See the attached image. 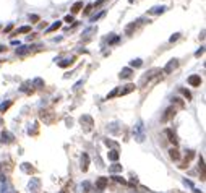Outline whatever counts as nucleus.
Instances as JSON below:
<instances>
[{
	"instance_id": "21",
	"label": "nucleus",
	"mask_w": 206,
	"mask_h": 193,
	"mask_svg": "<svg viewBox=\"0 0 206 193\" xmlns=\"http://www.w3.org/2000/svg\"><path fill=\"white\" fill-rule=\"evenodd\" d=\"M109 172H111V174H119V172H122V164H112L111 167H109Z\"/></svg>"
},
{
	"instance_id": "19",
	"label": "nucleus",
	"mask_w": 206,
	"mask_h": 193,
	"mask_svg": "<svg viewBox=\"0 0 206 193\" xmlns=\"http://www.w3.org/2000/svg\"><path fill=\"white\" fill-rule=\"evenodd\" d=\"M21 170L31 175V174H33V172H34V167H33V165H31V164H28V162H23V164H21Z\"/></svg>"
},
{
	"instance_id": "37",
	"label": "nucleus",
	"mask_w": 206,
	"mask_h": 193,
	"mask_svg": "<svg viewBox=\"0 0 206 193\" xmlns=\"http://www.w3.org/2000/svg\"><path fill=\"white\" fill-rule=\"evenodd\" d=\"M106 2H107V0H98L96 3H92V8H99V7H102Z\"/></svg>"
},
{
	"instance_id": "32",
	"label": "nucleus",
	"mask_w": 206,
	"mask_h": 193,
	"mask_svg": "<svg viewBox=\"0 0 206 193\" xmlns=\"http://www.w3.org/2000/svg\"><path fill=\"white\" fill-rule=\"evenodd\" d=\"M29 31H31L29 26H21V28H18V29L15 31V34H18V33H29Z\"/></svg>"
},
{
	"instance_id": "9",
	"label": "nucleus",
	"mask_w": 206,
	"mask_h": 193,
	"mask_svg": "<svg viewBox=\"0 0 206 193\" xmlns=\"http://www.w3.org/2000/svg\"><path fill=\"white\" fill-rule=\"evenodd\" d=\"M73 62H75V57H70V58H63V60L57 62V65H59V67H62V68H67V67H70Z\"/></svg>"
},
{
	"instance_id": "7",
	"label": "nucleus",
	"mask_w": 206,
	"mask_h": 193,
	"mask_svg": "<svg viewBox=\"0 0 206 193\" xmlns=\"http://www.w3.org/2000/svg\"><path fill=\"white\" fill-rule=\"evenodd\" d=\"M88 167H89V156L86 153H83V154H81V170L86 172Z\"/></svg>"
},
{
	"instance_id": "30",
	"label": "nucleus",
	"mask_w": 206,
	"mask_h": 193,
	"mask_svg": "<svg viewBox=\"0 0 206 193\" xmlns=\"http://www.w3.org/2000/svg\"><path fill=\"white\" fill-rule=\"evenodd\" d=\"M89 188H91V184H89V182H83V184H81V192L83 193H88Z\"/></svg>"
},
{
	"instance_id": "6",
	"label": "nucleus",
	"mask_w": 206,
	"mask_h": 193,
	"mask_svg": "<svg viewBox=\"0 0 206 193\" xmlns=\"http://www.w3.org/2000/svg\"><path fill=\"white\" fill-rule=\"evenodd\" d=\"M28 187H29V192L36 193V192L41 188V180H39V178H36V177H33V178L29 180V185H28Z\"/></svg>"
},
{
	"instance_id": "25",
	"label": "nucleus",
	"mask_w": 206,
	"mask_h": 193,
	"mask_svg": "<svg viewBox=\"0 0 206 193\" xmlns=\"http://www.w3.org/2000/svg\"><path fill=\"white\" fill-rule=\"evenodd\" d=\"M60 26H62V21H55V23H52V25L47 28V31H49V33H52V31H57Z\"/></svg>"
},
{
	"instance_id": "38",
	"label": "nucleus",
	"mask_w": 206,
	"mask_h": 193,
	"mask_svg": "<svg viewBox=\"0 0 206 193\" xmlns=\"http://www.w3.org/2000/svg\"><path fill=\"white\" fill-rule=\"evenodd\" d=\"M109 41V46L111 44H117L119 42V36H111V39H107Z\"/></svg>"
},
{
	"instance_id": "35",
	"label": "nucleus",
	"mask_w": 206,
	"mask_h": 193,
	"mask_svg": "<svg viewBox=\"0 0 206 193\" xmlns=\"http://www.w3.org/2000/svg\"><path fill=\"white\" fill-rule=\"evenodd\" d=\"M109 132H111V133H117L119 132L117 123H111V125H109Z\"/></svg>"
},
{
	"instance_id": "41",
	"label": "nucleus",
	"mask_w": 206,
	"mask_h": 193,
	"mask_svg": "<svg viewBox=\"0 0 206 193\" xmlns=\"http://www.w3.org/2000/svg\"><path fill=\"white\" fill-rule=\"evenodd\" d=\"M203 52H205V47H200V49L195 52V57H201V55H203Z\"/></svg>"
},
{
	"instance_id": "8",
	"label": "nucleus",
	"mask_w": 206,
	"mask_h": 193,
	"mask_svg": "<svg viewBox=\"0 0 206 193\" xmlns=\"http://www.w3.org/2000/svg\"><path fill=\"white\" fill-rule=\"evenodd\" d=\"M188 84L190 86H200L201 84V78L198 76V75H191V76H188Z\"/></svg>"
},
{
	"instance_id": "11",
	"label": "nucleus",
	"mask_w": 206,
	"mask_h": 193,
	"mask_svg": "<svg viewBox=\"0 0 206 193\" xmlns=\"http://www.w3.org/2000/svg\"><path fill=\"white\" fill-rule=\"evenodd\" d=\"M164 12H166V7H164V5L153 7L151 10H148V13H149V15H161V13H164Z\"/></svg>"
},
{
	"instance_id": "40",
	"label": "nucleus",
	"mask_w": 206,
	"mask_h": 193,
	"mask_svg": "<svg viewBox=\"0 0 206 193\" xmlns=\"http://www.w3.org/2000/svg\"><path fill=\"white\" fill-rule=\"evenodd\" d=\"M178 37H180V34H178V33H175V34H172V36L169 37V42H175V41L178 39Z\"/></svg>"
},
{
	"instance_id": "46",
	"label": "nucleus",
	"mask_w": 206,
	"mask_h": 193,
	"mask_svg": "<svg viewBox=\"0 0 206 193\" xmlns=\"http://www.w3.org/2000/svg\"><path fill=\"white\" fill-rule=\"evenodd\" d=\"M91 10H92V5H88V7H86V10H84V15H88V13L91 12Z\"/></svg>"
},
{
	"instance_id": "23",
	"label": "nucleus",
	"mask_w": 206,
	"mask_h": 193,
	"mask_svg": "<svg viewBox=\"0 0 206 193\" xmlns=\"http://www.w3.org/2000/svg\"><path fill=\"white\" fill-rule=\"evenodd\" d=\"M31 86H33V84H31ZM31 86H29V83H25V84H23V86H21V88H20V89H21L23 92H26V94H31V92L34 91V89L31 88Z\"/></svg>"
},
{
	"instance_id": "10",
	"label": "nucleus",
	"mask_w": 206,
	"mask_h": 193,
	"mask_svg": "<svg viewBox=\"0 0 206 193\" xmlns=\"http://www.w3.org/2000/svg\"><path fill=\"white\" fill-rule=\"evenodd\" d=\"M0 193H16L15 190H13V187H12V185H10L8 184V182H3V184H2V188H0Z\"/></svg>"
},
{
	"instance_id": "14",
	"label": "nucleus",
	"mask_w": 206,
	"mask_h": 193,
	"mask_svg": "<svg viewBox=\"0 0 206 193\" xmlns=\"http://www.w3.org/2000/svg\"><path fill=\"white\" fill-rule=\"evenodd\" d=\"M33 50V46H23V47H18L16 49V55H26Z\"/></svg>"
},
{
	"instance_id": "27",
	"label": "nucleus",
	"mask_w": 206,
	"mask_h": 193,
	"mask_svg": "<svg viewBox=\"0 0 206 193\" xmlns=\"http://www.w3.org/2000/svg\"><path fill=\"white\" fill-rule=\"evenodd\" d=\"M33 86H36V88H44V80H42V78H34V80H33Z\"/></svg>"
},
{
	"instance_id": "12",
	"label": "nucleus",
	"mask_w": 206,
	"mask_h": 193,
	"mask_svg": "<svg viewBox=\"0 0 206 193\" xmlns=\"http://www.w3.org/2000/svg\"><path fill=\"white\" fill-rule=\"evenodd\" d=\"M138 21H140V20H136V21L130 23V25L125 28V34H128V36H132V34H133V31H135L136 28H138Z\"/></svg>"
},
{
	"instance_id": "33",
	"label": "nucleus",
	"mask_w": 206,
	"mask_h": 193,
	"mask_svg": "<svg viewBox=\"0 0 206 193\" xmlns=\"http://www.w3.org/2000/svg\"><path fill=\"white\" fill-rule=\"evenodd\" d=\"M180 92H182V94H183L185 98L188 99V101L191 99V94H190V91H188V89H185V88H180Z\"/></svg>"
},
{
	"instance_id": "5",
	"label": "nucleus",
	"mask_w": 206,
	"mask_h": 193,
	"mask_svg": "<svg viewBox=\"0 0 206 193\" xmlns=\"http://www.w3.org/2000/svg\"><path fill=\"white\" fill-rule=\"evenodd\" d=\"M175 114H177V109L175 107H169V109H166V114L162 115V122H169L172 117H175Z\"/></svg>"
},
{
	"instance_id": "18",
	"label": "nucleus",
	"mask_w": 206,
	"mask_h": 193,
	"mask_svg": "<svg viewBox=\"0 0 206 193\" xmlns=\"http://www.w3.org/2000/svg\"><path fill=\"white\" fill-rule=\"evenodd\" d=\"M133 89H135V84H127L123 89H120V91H119V94L120 96H125V94H128V92H132Z\"/></svg>"
},
{
	"instance_id": "17",
	"label": "nucleus",
	"mask_w": 206,
	"mask_h": 193,
	"mask_svg": "<svg viewBox=\"0 0 206 193\" xmlns=\"http://www.w3.org/2000/svg\"><path fill=\"white\" fill-rule=\"evenodd\" d=\"M159 68H153V70H149V71H148V73L145 75V76H143V81H146V80H151V78H153V76H156V75L157 73H159Z\"/></svg>"
},
{
	"instance_id": "24",
	"label": "nucleus",
	"mask_w": 206,
	"mask_h": 193,
	"mask_svg": "<svg viewBox=\"0 0 206 193\" xmlns=\"http://www.w3.org/2000/svg\"><path fill=\"white\" fill-rule=\"evenodd\" d=\"M141 65H143V60H141V58H135V60L130 62V67H133V68H140Z\"/></svg>"
},
{
	"instance_id": "26",
	"label": "nucleus",
	"mask_w": 206,
	"mask_h": 193,
	"mask_svg": "<svg viewBox=\"0 0 206 193\" xmlns=\"http://www.w3.org/2000/svg\"><path fill=\"white\" fill-rule=\"evenodd\" d=\"M169 156H170V159H174V161H177L178 157H180V154H178V151L175 149V148H172V149L169 151Z\"/></svg>"
},
{
	"instance_id": "1",
	"label": "nucleus",
	"mask_w": 206,
	"mask_h": 193,
	"mask_svg": "<svg viewBox=\"0 0 206 193\" xmlns=\"http://www.w3.org/2000/svg\"><path fill=\"white\" fill-rule=\"evenodd\" d=\"M133 136H135V140L138 141V143H143V141H145V125H143V122H138L135 125V128H133Z\"/></svg>"
},
{
	"instance_id": "28",
	"label": "nucleus",
	"mask_w": 206,
	"mask_h": 193,
	"mask_svg": "<svg viewBox=\"0 0 206 193\" xmlns=\"http://www.w3.org/2000/svg\"><path fill=\"white\" fill-rule=\"evenodd\" d=\"M81 8H83V2H76L73 7H71V13H78Z\"/></svg>"
},
{
	"instance_id": "48",
	"label": "nucleus",
	"mask_w": 206,
	"mask_h": 193,
	"mask_svg": "<svg viewBox=\"0 0 206 193\" xmlns=\"http://www.w3.org/2000/svg\"><path fill=\"white\" fill-rule=\"evenodd\" d=\"M5 50H7V47H5V46H2V44H0V52H5Z\"/></svg>"
},
{
	"instance_id": "31",
	"label": "nucleus",
	"mask_w": 206,
	"mask_h": 193,
	"mask_svg": "<svg viewBox=\"0 0 206 193\" xmlns=\"http://www.w3.org/2000/svg\"><path fill=\"white\" fill-rule=\"evenodd\" d=\"M10 106H12V101H7V102H2V104H0V112H5V110L8 109Z\"/></svg>"
},
{
	"instance_id": "3",
	"label": "nucleus",
	"mask_w": 206,
	"mask_h": 193,
	"mask_svg": "<svg viewBox=\"0 0 206 193\" xmlns=\"http://www.w3.org/2000/svg\"><path fill=\"white\" fill-rule=\"evenodd\" d=\"M177 67H178V60H177V58H172V60L167 62V65L162 68V71H164L166 75H169V73H172V71L175 70Z\"/></svg>"
},
{
	"instance_id": "13",
	"label": "nucleus",
	"mask_w": 206,
	"mask_h": 193,
	"mask_svg": "<svg viewBox=\"0 0 206 193\" xmlns=\"http://www.w3.org/2000/svg\"><path fill=\"white\" fill-rule=\"evenodd\" d=\"M132 75H133V70H132L130 67L123 68V70L120 71V78H122V80H127V78H132Z\"/></svg>"
},
{
	"instance_id": "44",
	"label": "nucleus",
	"mask_w": 206,
	"mask_h": 193,
	"mask_svg": "<svg viewBox=\"0 0 206 193\" xmlns=\"http://www.w3.org/2000/svg\"><path fill=\"white\" fill-rule=\"evenodd\" d=\"M136 184H138V178H136V177H133L132 180H130V185H136Z\"/></svg>"
},
{
	"instance_id": "43",
	"label": "nucleus",
	"mask_w": 206,
	"mask_h": 193,
	"mask_svg": "<svg viewBox=\"0 0 206 193\" xmlns=\"http://www.w3.org/2000/svg\"><path fill=\"white\" fill-rule=\"evenodd\" d=\"M65 21H67V23H73V16L67 15V16H65Z\"/></svg>"
},
{
	"instance_id": "20",
	"label": "nucleus",
	"mask_w": 206,
	"mask_h": 193,
	"mask_svg": "<svg viewBox=\"0 0 206 193\" xmlns=\"http://www.w3.org/2000/svg\"><path fill=\"white\" fill-rule=\"evenodd\" d=\"M164 133H166V135L169 136V141H170V143L177 144V136H175V133H174L172 130H169V128H167V130H166V132H164Z\"/></svg>"
},
{
	"instance_id": "16",
	"label": "nucleus",
	"mask_w": 206,
	"mask_h": 193,
	"mask_svg": "<svg viewBox=\"0 0 206 193\" xmlns=\"http://www.w3.org/2000/svg\"><path fill=\"white\" fill-rule=\"evenodd\" d=\"M0 138H2L0 141H3V143H12L13 141V135L10 132H3L2 135H0Z\"/></svg>"
},
{
	"instance_id": "4",
	"label": "nucleus",
	"mask_w": 206,
	"mask_h": 193,
	"mask_svg": "<svg viewBox=\"0 0 206 193\" xmlns=\"http://www.w3.org/2000/svg\"><path fill=\"white\" fill-rule=\"evenodd\" d=\"M107 184H109V178H107V177H99L98 180H96V188H94V190H98V192L106 190Z\"/></svg>"
},
{
	"instance_id": "29",
	"label": "nucleus",
	"mask_w": 206,
	"mask_h": 193,
	"mask_svg": "<svg viewBox=\"0 0 206 193\" xmlns=\"http://www.w3.org/2000/svg\"><path fill=\"white\" fill-rule=\"evenodd\" d=\"M104 15H106V12H99V13H96V15H92L91 16V23H96L98 20H101Z\"/></svg>"
},
{
	"instance_id": "49",
	"label": "nucleus",
	"mask_w": 206,
	"mask_h": 193,
	"mask_svg": "<svg viewBox=\"0 0 206 193\" xmlns=\"http://www.w3.org/2000/svg\"><path fill=\"white\" fill-rule=\"evenodd\" d=\"M2 125H3V119L0 117V127H2Z\"/></svg>"
},
{
	"instance_id": "34",
	"label": "nucleus",
	"mask_w": 206,
	"mask_h": 193,
	"mask_svg": "<svg viewBox=\"0 0 206 193\" xmlns=\"http://www.w3.org/2000/svg\"><path fill=\"white\" fill-rule=\"evenodd\" d=\"M104 143L107 144V146H112V148H115V149L119 148V143H115V141H112V140H104Z\"/></svg>"
},
{
	"instance_id": "47",
	"label": "nucleus",
	"mask_w": 206,
	"mask_h": 193,
	"mask_svg": "<svg viewBox=\"0 0 206 193\" xmlns=\"http://www.w3.org/2000/svg\"><path fill=\"white\" fill-rule=\"evenodd\" d=\"M81 84H83V81H78V83H76V84H75V88H73V89H75V91H76V89H78V88H80V86H81Z\"/></svg>"
},
{
	"instance_id": "45",
	"label": "nucleus",
	"mask_w": 206,
	"mask_h": 193,
	"mask_svg": "<svg viewBox=\"0 0 206 193\" xmlns=\"http://www.w3.org/2000/svg\"><path fill=\"white\" fill-rule=\"evenodd\" d=\"M12 28H13V25H12V23H10V25L7 26V28H5V29H3V31H5V33H10V31H12Z\"/></svg>"
},
{
	"instance_id": "15",
	"label": "nucleus",
	"mask_w": 206,
	"mask_h": 193,
	"mask_svg": "<svg viewBox=\"0 0 206 193\" xmlns=\"http://www.w3.org/2000/svg\"><path fill=\"white\" fill-rule=\"evenodd\" d=\"M98 31V28H94V26H91V28H88V29H84V33H83V39L86 41V39H89V37L92 36V34Z\"/></svg>"
},
{
	"instance_id": "51",
	"label": "nucleus",
	"mask_w": 206,
	"mask_h": 193,
	"mask_svg": "<svg viewBox=\"0 0 206 193\" xmlns=\"http://www.w3.org/2000/svg\"><path fill=\"white\" fill-rule=\"evenodd\" d=\"M62 193H63V192H62Z\"/></svg>"
},
{
	"instance_id": "39",
	"label": "nucleus",
	"mask_w": 206,
	"mask_h": 193,
	"mask_svg": "<svg viewBox=\"0 0 206 193\" xmlns=\"http://www.w3.org/2000/svg\"><path fill=\"white\" fill-rule=\"evenodd\" d=\"M112 178H114L115 182H119V184H127V182H125V178H122V177H120V175H114V177H112Z\"/></svg>"
},
{
	"instance_id": "36",
	"label": "nucleus",
	"mask_w": 206,
	"mask_h": 193,
	"mask_svg": "<svg viewBox=\"0 0 206 193\" xmlns=\"http://www.w3.org/2000/svg\"><path fill=\"white\" fill-rule=\"evenodd\" d=\"M117 94H119V89L115 88V89H112V91L109 92V94H107V98H106V99H112L114 96H117Z\"/></svg>"
},
{
	"instance_id": "2",
	"label": "nucleus",
	"mask_w": 206,
	"mask_h": 193,
	"mask_svg": "<svg viewBox=\"0 0 206 193\" xmlns=\"http://www.w3.org/2000/svg\"><path fill=\"white\" fill-rule=\"evenodd\" d=\"M80 123H81V127H83L84 132H91L92 125H94V120H92L91 115H81L80 117Z\"/></svg>"
},
{
	"instance_id": "22",
	"label": "nucleus",
	"mask_w": 206,
	"mask_h": 193,
	"mask_svg": "<svg viewBox=\"0 0 206 193\" xmlns=\"http://www.w3.org/2000/svg\"><path fill=\"white\" fill-rule=\"evenodd\" d=\"M107 157H109L111 161H117V159H119V151H117V149H112V151H109Z\"/></svg>"
},
{
	"instance_id": "42",
	"label": "nucleus",
	"mask_w": 206,
	"mask_h": 193,
	"mask_svg": "<svg viewBox=\"0 0 206 193\" xmlns=\"http://www.w3.org/2000/svg\"><path fill=\"white\" fill-rule=\"evenodd\" d=\"M29 20L33 23H36V21H39V16H37V15H29Z\"/></svg>"
},
{
	"instance_id": "50",
	"label": "nucleus",
	"mask_w": 206,
	"mask_h": 193,
	"mask_svg": "<svg viewBox=\"0 0 206 193\" xmlns=\"http://www.w3.org/2000/svg\"><path fill=\"white\" fill-rule=\"evenodd\" d=\"M128 2H130V3H133V2H135V0H128Z\"/></svg>"
}]
</instances>
